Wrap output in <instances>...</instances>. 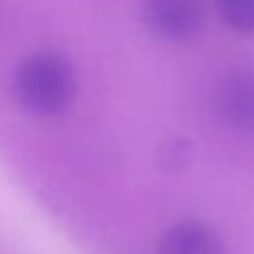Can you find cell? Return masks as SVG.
I'll return each instance as SVG.
<instances>
[{
    "label": "cell",
    "instance_id": "obj_1",
    "mask_svg": "<svg viewBox=\"0 0 254 254\" xmlns=\"http://www.w3.org/2000/svg\"><path fill=\"white\" fill-rule=\"evenodd\" d=\"M11 86L25 113L34 117H57L74 99L77 77L65 54L59 50H41L18 63Z\"/></svg>",
    "mask_w": 254,
    "mask_h": 254
},
{
    "label": "cell",
    "instance_id": "obj_2",
    "mask_svg": "<svg viewBox=\"0 0 254 254\" xmlns=\"http://www.w3.org/2000/svg\"><path fill=\"white\" fill-rule=\"evenodd\" d=\"M144 25L162 41H189L205 23L202 0H144Z\"/></svg>",
    "mask_w": 254,
    "mask_h": 254
},
{
    "label": "cell",
    "instance_id": "obj_3",
    "mask_svg": "<svg viewBox=\"0 0 254 254\" xmlns=\"http://www.w3.org/2000/svg\"><path fill=\"white\" fill-rule=\"evenodd\" d=\"M214 111L227 126L254 130V72H234L214 92Z\"/></svg>",
    "mask_w": 254,
    "mask_h": 254
},
{
    "label": "cell",
    "instance_id": "obj_4",
    "mask_svg": "<svg viewBox=\"0 0 254 254\" xmlns=\"http://www.w3.org/2000/svg\"><path fill=\"white\" fill-rule=\"evenodd\" d=\"M158 254H225V243L214 227L189 218L164 232Z\"/></svg>",
    "mask_w": 254,
    "mask_h": 254
},
{
    "label": "cell",
    "instance_id": "obj_5",
    "mask_svg": "<svg viewBox=\"0 0 254 254\" xmlns=\"http://www.w3.org/2000/svg\"><path fill=\"white\" fill-rule=\"evenodd\" d=\"M216 11L230 29L254 34V0H214Z\"/></svg>",
    "mask_w": 254,
    "mask_h": 254
},
{
    "label": "cell",
    "instance_id": "obj_6",
    "mask_svg": "<svg viewBox=\"0 0 254 254\" xmlns=\"http://www.w3.org/2000/svg\"><path fill=\"white\" fill-rule=\"evenodd\" d=\"M191 158V144L185 142V139H173L171 144H164L162 146V164L164 169H178L183 167V164L189 162Z\"/></svg>",
    "mask_w": 254,
    "mask_h": 254
}]
</instances>
